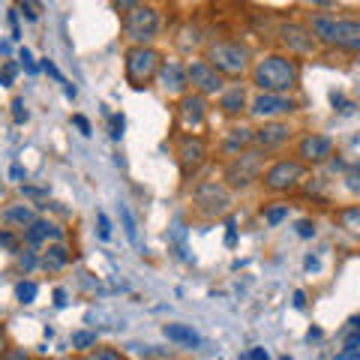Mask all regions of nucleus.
I'll list each match as a JSON object with an SVG mask.
<instances>
[{"label":"nucleus","mask_w":360,"mask_h":360,"mask_svg":"<svg viewBox=\"0 0 360 360\" xmlns=\"http://www.w3.org/2000/svg\"><path fill=\"white\" fill-rule=\"evenodd\" d=\"M279 360H291V357H288V354H285V357H279Z\"/></svg>","instance_id":"obj_54"},{"label":"nucleus","mask_w":360,"mask_h":360,"mask_svg":"<svg viewBox=\"0 0 360 360\" xmlns=\"http://www.w3.org/2000/svg\"><path fill=\"white\" fill-rule=\"evenodd\" d=\"M120 27H123V37H127L132 45H150L153 37L162 27V18H160V13H156L153 6L139 4V6H132V9L123 13V25Z\"/></svg>","instance_id":"obj_7"},{"label":"nucleus","mask_w":360,"mask_h":360,"mask_svg":"<svg viewBox=\"0 0 360 360\" xmlns=\"http://www.w3.org/2000/svg\"><path fill=\"white\" fill-rule=\"evenodd\" d=\"M246 108H250V94H246L243 84H231L219 94V111L229 120H240L246 115Z\"/></svg>","instance_id":"obj_17"},{"label":"nucleus","mask_w":360,"mask_h":360,"mask_svg":"<svg viewBox=\"0 0 360 360\" xmlns=\"http://www.w3.org/2000/svg\"><path fill=\"white\" fill-rule=\"evenodd\" d=\"M174 156H177V165H180V180L189 184L201 168L207 165L210 160V148L207 141L201 139L195 132H186V135H177V148H174Z\"/></svg>","instance_id":"obj_8"},{"label":"nucleus","mask_w":360,"mask_h":360,"mask_svg":"<svg viewBox=\"0 0 360 360\" xmlns=\"http://www.w3.org/2000/svg\"><path fill=\"white\" fill-rule=\"evenodd\" d=\"M207 123V96L195 94V90H189L177 99L174 105V127L177 129H186V132H195Z\"/></svg>","instance_id":"obj_11"},{"label":"nucleus","mask_w":360,"mask_h":360,"mask_svg":"<svg viewBox=\"0 0 360 360\" xmlns=\"http://www.w3.org/2000/svg\"><path fill=\"white\" fill-rule=\"evenodd\" d=\"M0 219H4L6 225H15V229L25 231L27 225H30L33 219H39V217H37V210H33V205H25V201H18V205H9L4 213H0Z\"/></svg>","instance_id":"obj_21"},{"label":"nucleus","mask_w":360,"mask_h":360,"mask_svg":"<svg viewBox=\"0 0 360 360\" xmlns=\"http://www.w3.org/2000/svg\"><path fill=\"white\" fill-rule=\"evenodd\" d=\"M21 193H25V195H30V198H45V195H49V189H37V186H21Z\"/></svg>","instance_id":"obj_44"},{"label":"nucleus","mask_w":360,"mask_h":360,"mask_svg":"<svg viewBox=\"0 0 360 360\" xmlns=\"http://www.w3.org/2000/svg\"><path fill=\"white\" fill-rule=\"evenodd\" d=\"M18 255V267H21V274H30V270H37L39 267V252L33 250V246H27L25 252H15Z\"/></svg>","instance_id":"obj_29"},{"label":"nucleus","mask_w":360,"mask_h":360,"mask_svg":"<svg viewBox=\"0 0 360 360\" xmlns=\"http://www.w3.org/2000/svg\"><path fill=\"white\" fill-rule=\"evenodd\" d=\"M4 360H27V352H25V348H6Z\"/></svg>","instance_id":"obj_43"},{"label":"nucleus","mask_w":360,"mask_h":360,"mask_svg":"<svg viewBox=\"0 0 360 360\" xmlns=\"http://www.w3.org/2000/svg\"><path fill=\"white\" fill-rule=\"evenodd\" d=\"M42 72H49L51 78H58V82H63V75H60V70H58V66H54V63H51L49 58H45V60H42Z\"/></svg>","instance_id":"obj_42"},{"label":"nucleus","mask_w":360,"mask_h":360,"mask_svg":"<svg viewBox=\"0 0 360 360\" xmlns=\"http://www.w3.org/2000/svg\"><path fill=\"white\" fill-rule=\"evenodd\" d=\"M279 42H283L285 54H291V58H307V54H315V49H319V39L312 37L309 25H297V21L279 27Z\"/></svg>","instance_id":"obj_14"},{"label":"nucleus","mask_w":360,"mask_h":360,"mask_svg":"<svg viewBox=\"0 0 360 360\" xmlns=\"http://www.w3.org/2000/svg\"><path fill=\"white\" fill-rule=\"evenodd\" d=\"M307 270H319V258H312V255H307Z\"/></svg>","instance_id":"obj_51"},{"label":"nucleus","mask_w":360,"mask_h":360,"mask_svg":"<svg viewBox=\"0 0 360 360\" xmlns=\"http://www.w3.org/2000/svg\"><path fill=\"white\" fill-rule=\"evenodd\" d=\"M246 360H270V354H267V348H252Z\"/></svg>","instance_id":"obj_45"},{"label":"nucleus","mask_w":360,"mask_h":360,"mask_svg":"<svg viewBox=\"0 0 360 360\" xmlns=\"http://www.w3.org/2000/svg\"><path fill=\"white\" fill-rule=\"evenodd\" d=\"M186 78H189V87L201 96H219L225 90V78L213 70L205 58L186 60Z\"/></svg>","instance_id":"obj_12"},{"label":"nucleus","mask_w":360,"mask_h":360,"mask_svg":"<svg viewBox=\"0 0 360 360\" xmlns=\"http://www.w3.org/2000/svg\"><path fill=\"white\" fill-rule=\"evenodd\" d=\"M303 303H307V295H303V291H295V307L300 309V307H303Z\"/></svg>","instance_id":"obj_50"},{"label":"nucleus","mask_w":360,"mask_h":360,"mask_svg":"<svg viewBox=\"0 0 360 360\" xmlns=\"http://www.w3.org/2000/svg\"><path fill=\"white\" fill-rule=\"evenodd\" d=\"M66 96H70V99H75V96H78V90H75L72 84H66Z\"/></svg>","instance_id":"obj_53"},{"label":"nucleus","mask_w":360,"mask_h":360,"mask_svg":"<svg viewBox=\"0 0 360 360\" xmlns=\"http://www.w3.org/2000/svg\"><path fill=\"white\" fill-rule=\"evenodd\" d=\"M250 78L262 94H291L300 87V60L285 51L264 54V58L252 60Z\"/></svg>","instance_id":"obj_1"},{"label":"nucleus","mask_w":360,"mask_h":360,"mask_svg":"<svg viewBox=\"0 0 360 360\" xmlns=\"http://www.w3.org/2000/svg\"><path fill=\"white\" fill-rule=\"evenodd\" d=\"M234 195L222 180H198L193 186V210L201 219H219L231 210Z\"/></svg>","instance_id":"obj_6"},{"label":"nucleus","mask_w":360,"mask_h":360,"mask_svg":"<svg viewBox=\"0 0 360 360\" xmlns=\"http://www.w3.org/2000/svg\"><path fill=\"white\" fill-rule=\"evenodd\" d=\"M37 295H39V285L33 283V279H25V283L15 285V300L18 303H33V300H37Z\"/></svg>","instance_id":"obj_27"},{"label":"nucleus","mask_w":360,"mask_h":360,"mask_svg":"<svg viewBox=\"0 0 360 360\" xmlns=\"http://www.w3.org/2000/svg\"><path fill=\"white\" fill-rule=\"evenodd\" d=\"M336 222H340V229H342V231H348L352 238L360 240V205L340 207V210H336Z\"/></svg>","instance_id":"obj_23"},{"label":"nucleus","mask_w":360,"mask_h":360,"mask_svg":"<svg viewBox=\"0 0 360 360\" xmlns=\"http://www.w3.org/2000/svg\"><path fill=\"white\" fill-rule=\"evenodd\" d=\"M307 180V165L297 162V160H276L264 168L262 174V186L274 195H283V193H295V189Z\"/></svg>","instance_id":"obj_9"},{"label":"nucleus","mask_w":360,"mask_h":360,"mask_svg":"<svg viewBox=\"0 0 360 360\" xmlns=\"http://www.w3.org/2000/svg\"><path fill=\"white\" fill-rule=\"evenodd\" d=\"M330 103H333V108H340L342 115H352V111H354V103H348L342 94H333V96H330Z\"/></svg>","instance_id":"obj_33"},{"label":"nucleus","mask_w":360,"mask_h":360,"mask_svg":"<svg viewBox=\"0 0 360 360\" xmlns=\"http://www.w3.org/2000/svg\"><path fill=\"white\" fill-rule=\"evenodd\" d=\"M66 264H70V250L60 243H49L45 246V252H39V267L45 270V274H58V270H63Z\"/></svg>","instance_id":"obj_20"},{"label":"nucleus","mask_w":360,"mask_h":360,"mask_svg":"<svg viewBox=\"0 0 360 360\" xmlns=\"http://www.w3.org/2000/svg\"><path fill=\"white\" fill-rule=\"evenodd\" d=\"M82 360H127V357L115 352V348H94V352H84Z\"/></svg>","instance_id":"obj_30"},{"label":"nucleus","mask_w":360,"mask_h":360,"mask_svg":"<svg viewBox=\"0 0 360 360\" xmlns=\"http://www.w3.org/2000/svg\"><path fill=\"white\" fill-rule=\"evenodd\" d=\"M342 184H345V189H348V193H352L354 198H360V162L352 165V168H345Z\"/></svg>","instance_id":"obj_28"},{"label":"nucleus","mask_w":360,"mask_h":360,"mask_svg":"<svg viewBox=\"0 0 360 360\" xmlns=\"http://www.w3.org/2000/svg\"><path fill=\"white\" fill-rule=\"evenodd\" d=\"M309 30L319 39V45H328V49L348 51V54H360V18H336V15L315 13L309 18Z\"/></svg>","instance_id":"obj_2"},{"label":"nucleus","mask_w":360,"mask_h":360,"mask_svg":"<svg viewBox=\"0 0 360 360\" xmlns=\"http://www.w3.org/2000/svg\"><path fill=\"white\" fill-rule=\"evenodd\" d=\"M162 66V54L153 45H129L123 54V75L132 90H144L156 82V72Z\"/></svg>","instance_id":"obj_5"},{"label":"nucleus","mask_w":360,"mask_h":360,"mask_svg":"<svg viewBox=\"0 0 360 360\" xmlns=\"http://www.w3.org/2000/svg\"><path fill=\"white\" fill-rule=\"evenodd\" d=\"M0 246H6L9 252H18V238H15V234H6V231H0Z\"/></svg>","instance_id":"obj_37"},{"label":"nucleus","mask_w":360,"mask_h":360,"mask_svg":"<svg viewBox=\"0 0 360 360\" xmlns=\"http://www.w3.org/2000/svg\"><path fill=\"white\" fill-rule=\"evenodd\" d=\"M205 60L217 70L222 78H243L252 70V54L243 42L238 39H217L207 42L205 49Z\"/></svg>","instance_id":"obj_4"},{"label":"nucleus","mask_w":360,"mask_h":360,"mask_svg":"<svg viewBox=\"0 0 360 360\" xmlns=\"http://www.w3.org/2000/svg\"><path fill=\"white\" fill-rule=\"evenodd\" d=\"M307 340H321V330H319V328H312V330L307 333Z\"/></svg>","instance_id":"obj_52"},{"label":"nucleus","mask_w":360,"mask_h":360,"mask_svg":"<svg viewBox=\"0 0 360 360\" xmlns=\"http://www.w3.org/2000/svg\"><path fill=\"white\" fill-rule=\"evenodd\" d=\"M54 303H58V307H63V303H66V291H54Z\"/></svg>","instance_id":"obj_49"},{"label":"nucleus","mask_w":360,"mask_h":360,"mask_svg":"<svg viewBox=\"0 0 360 360\" xmlns=\"http://www.w3.org/2000/svg\"><path fill=\"white\" fill-rule=\"evenodd\" d=\"M60 240H63V231L51 219H42L39 217V219H33L27 229H25V243L33 246V250L42 246V243H60Z\"/></svg>","instance_id":"obj_19"},{"label":"nucleus","mask_w":360,"mask_h":360,"mask_svg":"<svg viewBox=\"0 0 360 360\" xmlns=\"http://www.w3.org/2000/svg\"><path fill=\"white\" fill-rule=\"evenodd\" d=\"M162 333H165V340H172L177 345H189V348L201 345V336L193 328H186V324H165Z\"/></svg>","instance_id":"obj_22"},{"label":"nucleus","mask_w":360,"mask_h":360,"mask_svg":"<svg viewBox=\"0 0 360 360\" xmlns=\"http://www.w3.org/2000/svg\"><path fill=\"white\" fill-rule=\"evenodd\" d=\"M115 4L123 9V13H127V9H132V6H139L141 4V0H115Z\"/></svg>","instance_id":"obj_47"},{"label":"nucleus","mask_w":360,"mask_h":360,"mask_svg":"<svg viewBox=\"0 0 360 360\" xmlns=\"http://www.w3.org/2000/svg\"><path fill=\"white\" fill-rule=\"evenodd\" d=\"M72 123L78 127V132H82V135H90V132H94V127H90V120H87L84 115H72Z\"/></svg>","instance_id":"obj_40"},{"label":"nucleus","mask_w":360,"mask_h":360,"mask_svg":"<svg viewBox=\"0 0 360 360\" xmlns=\"http://www.w3.org/2000/svg\"><path fill=\"white\" fill-rule=\"evenodd\" d=\"M156 82H160L165 96H184L189 94V78H186V63L180 60H162L160 72H156Z\"/></svg>","instance_id":"obj_16"},{"label":"nucleus","mask_w":360,"mask_h":360,"mask_svg":"<svg viewBox=\"0 0 360 360\" xmlns=\"http://www.w3.org/2000/svg\"><path fill=\"white\" fill-rule=\"evenodd\" d=\"M225 243H229V246L238 243V229H234V222H229V234H225Z\"/></svg>","instance_id":"obj_46"},{"label":"nucleus","mask_w":360,"mask_h":360,"mask_svg":"<svg viewBox=\"0 0 360 360\" xmlns=\"http://www.w3.org/2000/svg\"><path fill=\"white\" fill-rule=\"evenodd\" d=\"M33 360H45V357H33Z\"/></svg>","instance_id":"obj_55"},{"label":"nucleus","mask_w":360,"mask_h":360,"mask_svg":"<svg viewBox=\"0 0 360 360\" xmlns=\"http://www.w3.org/2000/svg\"><path fill=\"white\" fill-rule=\"evenodd\" d=\"M123 127H127V120H123V115H111V117H108V129H111V139H115V141H120Z\"/></svg>","instance_id":"obj_32"},{"label":"nucleus","mask_w":360,"mask_h":360,"mask_svg":"<svg viewBox=\"0 0 360 360\" xmlns=\"http://www.w3.org/2000/svg\"><path fill=\"white\" fill-rule=\"evenodd\" d=\"M6 348H9V342H6V333L0 330V360H4V354H6Z\"/></svg>","instance_id":"obj_48"},{"label":"nucleus","mask_w":360,"mask_h":360,"mask_svg":"<svg viewBox=\"0 0 360 360\" xmlns=\"http://www.w3.org/2000/svg\"><path fill=\"white\" fill-rule=\"evenodd\" d=\"M295 127H291L288 120H264L258 129H252V144L255 148H262V150H279V148H285V144L295 139Z\"/></svg>","instance_id":"obj_15"},{"label":"nucleus","mask_w":360,"mask_h":360,"mask_svg":"<svg viewBox=\"0 0 360 360\" xmlns=\"http://www.w3.org/2000/svg\"><path fill=\"white\" fill-rule=\"evenodd\" d=\"M262 217H264V222L270 225V229H276V225H283V222L288 219V205L276 201V205H270V207L262 210Z\"/></svg>","instance_id":"obj_25"},{"label":"nucleus","mask_w":360,"mask_h":360,"mask_svg":"<svg viewBox=\"0 0 360 360\" xmlns=\"http://www.w3.org/2000/svg\"><path fill=\"white\" fill-rule=\"evenodd\" d=\"M21 15H25L27 21H37L39 18V9L30 4V0H21Z\"/></svg>","instance_id":"obj_38"},{"label":"nucleus","mask_w":360,"mask_h":360,"mask_svg":"<svg viewBox=\"0 0 360 360\" xmlns=\"http://www.w3.org/2000/svg\"><path fill=\"white\" fill-rule=\"evenodd\" d=\"M297 111V99L291 94H262L258 90V96L250 99V108H246V115L252 120H285Z\"/></svg>","instance_id":"obj_10"},{"label":"nucleus","mask_w":360,"mask_h":360,"mask_svg":"<svg viewBox=\"0 0 360 360\" xmlns=\"http://www.w3.org/2000/svg\"><path fill=\"white\" fill-rule=\"evenodd\" d=\"M18 60H21V66H25V70H27L30 75H37V70H39V66L33 63V54H30L27 49H21V51H18Z\"/></svg>","instance_id":"obj_34"},{"label":"nucleus","mask_w":360,"mask_h":360,"mask_svg":"<svg viewBox=\"0 0 360 360\" xmlns=\"http://www.w3.org/2000/svg\"><path fill=\"white\" fill-rule=\"evenodd\" d=\"M96 222H99V238H103V240H108V238H111V222H108V217H105L103 210L96 213Z\"/></svg>","instance_id":"obj_35"},{"label":"nucleus","mask_w":360,"mask_h":360,"mask_svg":"<svg viewBox=\"0 0 360 360\" xmlns=\"http://www.w3.org/2000/svg\"><path fill=\"white\" fill-rule=\"evenodd\" d=\"M333 150H336V144H333L330 135L307 132L295 148V160L303 162V165H324L333 156Z\"/></svg>","instance_id":"obj_13"},{"label":"nucleus","mask_w":360,"mask_h":360,"mask_svg":"<svg viewBox=\"0 0 360 360\" xmlns=\"http://www.w3.org/2000/svg\"><path fill=\"white\" fill-rule=\"evenodd\" d=\"M9 180H13V184H25V180H27V174H25V168H21L18 162H15L13 168H9Z\"/></svg>","instance_id":"obj_41"},{"label":"nucleus","mask_w":360,"mask_h":360,"mask_svg":"<svg viewBox=\"0 0 360 360\" xmlns=\"http://www.w3.org/2000/svg\"><path fill=\"white\" fill-rule=\"evenodd\" d=\"M117 213H120V229H123V234H127V240L135 246V250H141V238H139V222H135V217H132V210L127 207V205H120L117 207Z\"/></svg>","instance_id":"obj_24"},{"label":"nucleus","mask_w":360,"mask_h":360,"mask_svg":"<svg viewBox=\"0 0 360 360\" xmlns=\"http://www.w3.org/2000/svg\"><path fill=\"white\" fill-rule=\"evenodd\" d=\"M270 165V156L267 150L262 148H252L243 150L238 156H231V160H225L222 165V184L231 189V193H243V189H250L252 184H258L264 174V168Z\"/></svg>","instance_id":"obj_3"},{"label":"nucleus","mask_w":360,"mask_h":360,"mask_svg":"<svg viewBox=\"0 0 360 360\" xmlns=\"http://www.w3.org/2000/svg\"><path fill=\"white\" fill-rule=\"evenodd\" d=\"M357 348H360V328H354L345 336V352H357Z\"/></svg>","instance_id":"obj_39"},{"label":"nucleus","mask_w":360,"mask_h":360,"mask_svg":"<svg viewBox=\"0 0 360 360\" xmlns=\"http://www.w3.org/2000/svg\"><path fill=\"white\" fill-rule=\"evenodd\" d=\"M94 345H96V333H94V330H75V333H72V348H75L78 354L90 352Z\"/></svg>","instance_id":"obj_26"},{"label":"nucleus","mask_w":360,"mask_h":360,"mask_svg":"<svg viewBox=\"0 0 360 360\" xmlns=\"http://www.w3.org/2000/svg\"><path fill=\"white\" fill-rule=\"evenodd\" d=\"M297 234L300 238H315V222L312 219H300L297 222Z\"/></svg>","instance_id":"obj_36"},{"label":"nucleus","mask_w":360,"mask_h":360,"mask_svg":"<svg viewBox=\"0 0 360 360\" xmlns=\"http://www.w3.org/2000/svg\"><path fill=\"white\" fill-rule=\"evenodd\" d=\"M252 148V129L250 127H231L222 132V139L217 144L219 156H225V160H231V156H238L243 150Z\"/></svg>","instance_id":"obj_18"},{"label":"nucleus","mask_w":360,"mask_h":360,"mask_svg":"<svg viewBox=\"0 0 360 360\" xmlns=\"http://www.w3.org/2000/svg\"><path fill=\"white\" fill-rule=\"evenodd\" d=\"M13 120L18 123V127H21V123H27V120H30V111H27V105H25V99H21V96H15V99H13Z\"/></svg>","instance_id":"obj_31"}]
</instances>
